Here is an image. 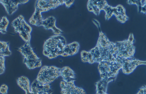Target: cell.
<instances>
[{"mask_svg": "<svg viewBox=\"0 0 146 94\" xmlns=\"http://www.w3.org/2000/svg\"><path fill=\"white\" fill-rule=\"evenodd\" d=\"M95 62L103 61L111 62L117 61L118 57L117 48L115 43L111 42L101 31L95 47L91 49Z\"/></svg>", "mask_w": 146, "mask_h": 94, "instance_id": "1", "label": "cell"}, {"mask_svg": "<svg viewBox=\"0 0 146 94\" xmlns=\"http://www.w3.org/2000/svg\"><path fill=\"white\" fill-rule=\"evenodd\" d=\"M66 44V41L64 37L60 35H53L44 42L43 54L50 59L62 56Z\"/></svg>", "mask_w": 146, "mask_h": 94, "instance_id": "2", "label": "cell"}, {"mask_svg": "<svg viewBox=\"0 0 146 94\" xmlns=\"http://www.w3.org/2000/svg\"><path fill=\"white\" fill-rule=\"evenodd\" d=\"M17 50L22 54L23 63L29 69L40 67L41 60L34 52L30 43H25L21 46Z\"/></svg>", "mask_w": 146, "mask_h": 94, "instance_id": "3", "label": "cell"}, {"mask_svg": "<svg viewBox=\"0 0 146 94\" xmlns=\"http://www.w3.org/2000/svg\"><path fill=\"white\" fill-rule=\"evenodd\" d=\"M122 67V64L117 61L111 62L103 61L99 63L98 69L101 79L105 81L115 78Z\"/></svg>", "mask_w": 146, "mask_h": 94, "instance_id": "4", "label": "cell"}, {"mask_svg": "<svg viewBox=\"0 0 146 94\" xmlns=\"http://www.w3.org/2000/svg\"><path fill=\"white\" fill-rule=\"evenodd\" d=\"M61 69L54 66H44L40 68L36 79L42 85L50 84L60 76Z\"/></svg>", "mask_w": 146, "mask_h": 94, "instance_id": "5", "label": "cell"}, {"mask_svg": "<svg viewBox=\"0 0 146 94\" xmlns=\"http://www.w3.org/2000/svg\"><path fill=\"white\" fill-rule=\"evenodd\" d=\"M11 25L14 31L18 33L20 37L26 43H30L31 27L26 22L24 17L19 15L12 22Z\"/></svg>", "mask_w": 146, "mask_h": 94, "instance_id": "6", "label": "cell"}, {"mask_svg": "<svg viewBox=\"0 0 146 94\" xmlns=\"http://www.w3.org/2000/svg\"><path fill=\"white\" fill-rule=\"evenodd\" d=\"M134 41L133 35L131 33L128 39L116 42L115 43L117 48L118 57L132 58L135 52V47L133 44Z\"/></svg>", "mask_w": 146, "mask_h": 94, "instance_id": "7", "label": "cell"}, {"mask_svg": "<svg viewBox=\"0 0 146 94\" xmlns=\"http://www.w3.org/2000/svg\"><path fill=\"white\" fill-rule=\"evenodd\" d=\"M105 12V18L106 20L110 19L113 15L115 16L116 19L121 23H124L129 19L126 15L125 10L123 7L119 5L115 7H113L108 4L103 9Z\"/></svg>", "mask_w": 146, "mask_h": 94, "instance_id": "8", "label": "cell"}, {"mask_svg": "<svg viewBox=\"0 0 146 94\" xmlns=\"http://www.w3.org/2000/svg\"><path fill=\"white\" fill-rule=\"evenodd\" d=\"M122 67V70L125 74H129L132 73L138 65H146V61L139 60L133 58L129 59L128 58H121Z\"/></svg>", "mask_w": 146, "mask_h": 94, "instance_id": "9", "label": "cell"}, {"mask_svg": "<svg viewBox=\"0 0 146 94\" xmlns=\"http://www.w3.org/2000/svg\"><path fill=\"white\" fill-rule=\"evenodd\" d=\"M74 81L66 82L62 81L60 84L62 94H86L82 89L76 86ZM96 94H102L97 92Z\"/></svg>", "mask_w": 146, "mask_h": 94, "instance_id": "10", "label": "cell"}, {"mask_svg": "<svg viewBox=\"0 0 146 94\" xmlns=\"http://www.w3.org/2000/svg\"><path fill=\"white\" fill-rule=\"evenodd\" d=\"M64 4V0H37L36 6L41 12H45L51 9H54Z\"/></svg>", "mask_w": 146, "mask_h": 94, "instance_id": "11", "label": "cell"}, {"mask_svg": "<svg viewBox=\"0 0 146 94\" xmlns=\"http://www.w3.org/2000/svg\"><path fill=\"white\" fill-rule=\"evenodd\" d=\"M27 0H0V2L4 6L6 12L9 15H11L18 8V5L27 3Z\"/></svg>", "mask_w": 146, "mask_h": 94, "instance_id": "12", "label": "cell"}, {"mask_svg": "<svg viewBox=\"0 0 146 94\" xmlns=\"http://www.w3.org/2000/svg\"><path fill=\"white\" fill-rule=\"evenodd\" d=\"M31 91L32 94H52L53 92L50 84L42 85L36 79L31 84Z\"/></svg>", "mask_w": 146, "mask_h": 94, "instance_id": "13", "label": "cell"}, {"mask_svg": "<svg viewBox=\"0 0 146 94\" xmlns=\"http://www.w3.org/2000/svg\"><path fill=\"white\" fill-rule=\"evenodd\" d=\"M56 22L55 18L53 16H50L42 20L41 26H43L46 29H51L55 35H60L63 32L56 27Z\"/></svg>", "mask_w": 146, "mask_h": 94, "instance_id": "14", "label": "cell"}, {"mask_svg": "<svg viewBox=\"0 0 146 94\" xmlns=\"http://www.w3.org/2000/svg\"><path fill=\"white\" fill-rule=\"evenodd\" d=\"M79 48V44L76 42L66 44L64 48L62 56L66 57L73 55L78 52Z\"/></svg>", "mask_w": 146, "mask_h": 94, "instance_id": "15", "label": "cell"}, {"mask_svg": "<svg viewBox=\"0 0 146 94\" xmlns=\"http://www.w3.org/2000/svg\"><path fill=\"white\" fill-rule=\"evenodd\" d=\"M60 76L63 80L66 82L74 81L76 79V74L69 67H64L61 69Z\"/></svg>", "mask_w": 146, "mask_h": 94, "instance_id": "16", "label": "cell"}, {"mask_svg": "<svg viewBox=\"0 0 146 94\" xmlns=\"http://www.w3.org/2000/svg\"><path fill=\"white\" fill-rule=\"evenodd\" d=\"M41 12L36 6L35 10L29 20V23L31 24L36 26H40L43 18L41 14Z\"/></svg>", "mask_w": 146, "mask_h": 94, "instance_id": "17", "label": "cell"}, {"mask_svg": "<svg viewBox=\"0 0 146 94\" xmlns=\"http://www.w3.org/2000/svg\"><path fill=\"white\" fill-rule=\"evenodd\" d=\"M17 82L18 86L25 91V94H32L30 90V82L27 77L21 76L17 78Z\"/></svg>", "mask_w": 146, "mask_h": 94, "instance_id": "18", "label": "cell"}, {"mask_svg": "<svg viewBox=\"0 0 146 94\" xmlns=\"http://www.w3.org/2000/svg\"><path fill=\"white\" fill-rule=\"evenodd\" d=\"M9 42L4 41L0 42V56L4 57L9 56L11 54L9 49Z\"/></svg>", "mask_w": 146, "mask_h": 94, "instance_id": "19", "label": "cell"}, {"mask_svg": "<svg viewBox=\"0 0 146 94\" xmlns=\"http://www.w3.org/2000/svg\"><path fill=\"white\" fill-rule=\"evenodd\" d=\"M81 57L82 61L84 63L88 62L91 64L95 63L93 56L90 51H82L81 52Z\"/></svg>", "mask_w": 146, "mask_h": 94, "instance_id": "20", "label": "cell"}, {"mask_svg": "<svg viewBox=\"0 0 146 94\" xmlns=\"http://www.w3.org/2000/svg\"><path fill=\"white\" fill-rule=\"evenodd\" d=\"M9 20L5 16H3L1 19L0 23V32L2 34L6 33L7 28L9 24Z\"/></svg>", "mask_w": 146, "mask_h": 94, "instance_id": "21", "label": "cell"}, {"mask_svg": "<svg viewBox=\"0 0 146 94\" xmlns=\"http://www.w3.org/2000/svg\"><path fill=\"white\" fill-rule=\"evenodd\" d=\"M94 4L97 6L100 10H103L108 3L106 0H90Z\"/></svg>", "mask_w": 146, "mask_h": 94, "instance_id": "22", "label": "cell"}, {"mask_svg": "<svg viewBox=\"0 0 146 94\" xmlns=\"http://www.w3.org/2000/svg\"><path fill=\"white\" fill-rule=\"evenodd\" d=\"M0 74H1L4 72L5 67L4 57L0 56Z\"/></svg>", "mask_w": 146, "mask_h": 94, "instance_id": "23", "label": "cell"}, {"mask_svg": "<svg viewBox=\"0 0 146 94\" xmlns=\"http://www.w3.org/2000/svg\"><path fill=\"white\" fill-rule=\"evenodd\" d=\"M8 88V87L5 84H3L0 87V93L2 94H7Z\"/></svg>", "mask_w": 146, "mask_h": 94, "instance_id": "24", "label": "cell"}, {"mask_svg": "<svg viewBox=\"0 0 146 94\" xmlns=\"http://www.w3.org/2000/svg\"><path fill=\"white\" fill-rule=\"evenodd\" d=\"M137 94H146V85L141 87Z\"/></svg>", "mask_w": 146, "mask_h": 94, "instance_id": "25", "label": "cell"}, {"mask_svg": "<svg viewBox=\"0 0 146 94\" xmlns=\"http://www.w3.org/2000/svg\"><path fill=\"white\" fill-rule=\"evenodd\" d=\"M74 1V0H64V4L66 7L69 8L73 4Z\"/></svg>", "mask_w": 146, "mask_h": 94, "instance_id": "26", "label": "cell"}, {"mask_svg": "<svg viewBox=\"0 0 146 94\" xmlns=\"http://www.w3.org/2000/svg\"><path fill=\"white\" fill-rule=\"evenodd\" d=\"M144 13L146 14V10L145 11Z\"/></svg>", "mask_w": 146, "mask_h": 94, "instance_id": "27", "label": "cell"}]
</instances>
